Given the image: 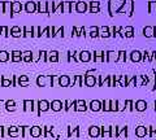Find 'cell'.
Segmentation results:
<instances>
[{"label": "cell", "mask_w": 156, "mask_h": 140, "mask_svg": "<svg viewBox=\"0 0 156 140\" xmlns=\"http://www.w3.org/2000/svg\"><path fill=\"white\" fill-rule=\"evenodd\" d=\"M128 0H109L108 3V12H109V16L112 17L115 13H117L121 8L125 5V3Z\"/></svg>", "instance_id": "6da1fadb"}, {"label": "cell", "mask_w": 156, "mask_h": 140, "mask_svg": "<svg viewBox=\"0 0 156 140\" xmlns=\"http://www.w3.org/2000/svg\"><path fill=\"white\" fill-rule=\"evenodd\" d=\"M146 109H147V101L136 100L134 103V110H136V112H144Z\"/></svg>", "instance_id": "7a4b0ae2"}, {"label": "cell", "mask_w": 156, "mask_h": 140, "mask_svg": "<svg viewBox=\"0 0 156 140\" xmlns=\"http://www.w3.org/2000/svg\"><path fill=\"white\" fill-rule=\"evenodd\" d=\"M117 57H119V52H115V51L105 52V61L107 62H117Z\"/></svg>", "instance_id": "3957f363"}, {"label": "cell", "mask_w": 156, "mask_h": 140, "mask_svg": "<svg viewBox=\"0 0 156 140\" xmlns=\"http://www.w3.org/2000/svg\"><path fill=\"white\" fill-rule=\"evenodd\" d=\"M135 136L136 138H144V136H147V127L146 126H138V127H135Z\"/></svg>", "instance_id": "277c9868"}, {"label": "cell", "mask_w": 156, "mask_h": 140, "mask_svg": "<svg viewBox=\"0 0 156 140\" xmlns=\"http://www.w3.org/2000/svg\"><path fill=\"white\" fill-rule=\"evenodd\" d=\"M128 126L125 127H117V138L119 139H126L129 136V132H128Z\"/></svg>", "instance_id": "5b68a950"}, {"label": "cell", "mask_w": 156, "mask_h": 140, "mask_svg": "<svg viewBox=\"0 0 156 140\" xmlns=\"http://www.w3.org/2000/svg\"><path fill=\"white\" fill-rule=\"evenodd\" d=\"M130 60L133 61V62H140V60H142V52L134 50L130 53Z\"/></svg>", "instance_id": "8992f818"}, {"label": "cell", "mask_w": 156, "mask_h": 140, "mask_svg": "<svg viewBox=\"0 0 156 140\" xmlns=\"http://www.w3.org/2000/svg\"><path fill=\"white\" fill-rule=\"evenodd\" d=\"M104 60H105V52H103V51L94 52V61L95 62H103Z\"/></svg>", "instance_id": "52a82bcc"}, {"label": "cell", "mask_w": 156, "mask_h": 140, "mask_svg": "<svg viewBox=\"0 0 156 140\" xmlns=\"http://www.w3.org/2000/svg\"><path fill=\"white\" fill-rule=\"evenodd\" d=\"M90 109L92 110V112H99V110H101V103L99 100H94L91 101L90 104Z\"/></svg>", "instance_id": "ba28073f"}, {"label": "cell", "mask_w": 156, "mask_h": 140, "mask_svg": "<svg viewBox=\"0 0 156 140\" xmlns=\"http://www.w3.org/2000/svg\"><path fill=\"white\" fill-rule=\"evenodd\" d=\"M143 35L146 38H154V26H144L143 29Z\"/></svg>", "instance_id": "9c48e42d"}, {"label": "cell", "mask_w": 156, "mask_h": 140, "mask_svg": "<svg viewBox=\"0 0 156 140\" xmlns=\"http://www.w3.org/2000/svg\"><path fill=\"white\" fill-rule=\"evenodd\" d=\"M89 134H90L91 138H98V136L100 135V128L98 127V126H92V127H90V130H89Z\"/></svg>", "instance_id": "30bf717a"}, {"label": "cell", "mask_w": 156, "mask_h": 140, "mask_svg": "<svg viewBox=\"0 0 156 140\" xmlns=\"http://www.w3.org/2000/svg\"><path fill=\"white\" fill-rule=\"evenodd\" d=\"M100 135L103 138H111V126H103L101 127Z\"/></svg>", "instance_id": "8fae6325"}, {"label": "cell", "mask_w": 156, "mask_h": 140, "mask_svg": "<svg viewBox=\"0 0 156 140\" xmlns=\"http://www.w3.org/2000/svg\"><path fill=\"white\" fill-rule=\"evenodd\" d=\"M80 57H81V61L89 62L91 60V53H90V52H87V51H83V52H81V53H80Z\"/></svg>", "instance_id": "7c38bea8"}, {"label": "cell", "mask_w": 156, "mask_h": 140, "mask_svg": "<svg viewBox=\"0 0 156 140\" xmlns=\"http://www.w3.org/2000/svg\"><path fill=\"white\" fill-rule=\"evenodd\" d=\"M148 13L150 14L156 13V2L155 0H150L148 2Z\"/></svg>", "instance_id": "4fadbf2b"}, {"label": "cell", "mask_w": 156, "mask_h": 140, "mask_svg": "<svg viewBox=\"0 0 156 140\" xmlns=\"http://www.w3.org/2000/svg\"><path fill=\"white\" fill-rule=\"evenodd\" d=\"M95 83H96V79H95L94 75H87L86 77V84L89 86V87L95 86Z\"/></svg>", "instance_id": "5bb4252c"}, {"label": "cell", "mask_w": 156, "mask_h": 140, "mask_svg": "<svg viewBox=\"0 0 156 140\" xmlns=\"http://www.w3.org/2000/svg\"><path fill=\"white\" fill-rule=\"evenodd\" d=\"M125 110L133 112V110H134V101H131V100H125Z\"/></svg>", "instance_id": "9a60e30c"}, {"label": "cell", "mask_w": 156, "mask_h": 140, "mask_svg": "<svg viewBox=\"0 0 156 140\" xmlns=\"http://www.w3.org/2000/svg\"><path fill=\"white\" fill-rule=\"evenodd\" d=\"M101 109L104 112H111V100H104L101 103Z\"/></svg>", "instance_id": "2e32d148"}, {"label": "cell", "mask_w": 156, "mask_h": 140, "mask_svg": "<svg viewBox=\"0 0 156 140\" xmlns=\"http://www.w3.org/2000/svg\"><path fill=\"white\" fill-rule=\"evenodd\" d=\"M77 12H80V13H83L86 9H87V5H86V3H83V2H80L77 4Z\"/></svg>", "instance_id": "e0dca14e"}, {"label": "cell", "mask_w": 156, "mask_h": 140, "mask_svg": "<svg viewBox=\"0 0 156 140\" xmlns=\"http://www.w3.org/2000/svg\"><path fill=\"white\" fill-rule=\"evenodd\" d=\"M111 112H119V100H111Z\"/></svg>", "instance_id": "ac0fdd59"}, {"label": "cell", "mask_w": 156, "mask_h": 140, "mask_svg": "<svg viewBox=\"0 0 156 140\" xmlns=\"http://www.w3.org/2000/svg\"><path fill=\"white\" fill-rule=\"evenodd\" d=\"M128 80H129V77L128 75H122L121 74V78H120V86L121 87H128Z\"/></svg>", "instance_id": "d6986e66"}, {"label": "cell", "mask_w": 156, "mask_h": 140, "mask_svg": "<svg viewBox=\"0 0 156 140\" xmlns=\"http://www.w3.org/2000/svg\"><path fill=\"white\" fill-rule=\"evenodd\" d=\"M125 61H126V51H119L117 62H125Z\"/></svg>", "instance_id": "ffe728a7"}, {"label": "cell", "mask_w": 156, "mask_h": 140, "mask_svg": "<svg viewBox=\"0 0 156 140\" xmlns=\"http://www.w3.org/2000/svg\"><path fill=\"white\" fill-rule=\"evenodd\" d=\"M77 104V110H80V112H82V110H86V103L85 101H78V103H76Z\"/></svg>", "instance_id": "44dd1931"}, {"label": "cell", "mask_w": 156, "mask_h": 140, "mask_svg": "<svg viewBox=\"0 0 156 140\" xmlns=\"http://www.w3.org/2000/svg\"><path fill=\"white\" fill-rule=\"evenodd\" d=\"M51 108H52L53 110H56V112H57V110H60V109H61V103H60V101H58V100L53 101L52 105H51Z\"/></svg>", "instance_id": "7402d4cb"}, {"label": "cell", "mask_w": 156, "mask_h": 140, "mask_svg": "<svg viewBox=\"0 0 156 140\" xmlns=\"http://www.w3.org/2000/svg\"><path fill=\"white\" fill-rule=\"evenodd\" d=\"M69 84V78H68L66 75H62L61 78H60V86H68Z\"/></svg>", "instance_id": "603a6c76"}, {"label": "cell", "mask_w": 156, "mask_h": 140, "mask_svg": "<svg viewBox=\"0 0 156 140\" xmlns=\"http://www.w3.org/2000/svg\"><path fill=\"white\" fill-rule=\"evenodd\" d=\"M26 11L29 13H33L34 11H35V4L34 3H27V5H26Z\"/></svg>", "instance_id": "cb8c5ba5"}, {"label": "cell", "mask_w": 156, "mask_h": 140, "mask_svg": "<svg viewBox=\"0 0 156 140\" xmlns=\"http://www.w3.org/2000/svg\"><path fill=\"white\" fill-rule=\"evenodd\" d=\"M148 60H150V52H148V51L142 52V60H140V61L146 62V61H148Z\"/></svg>", "instance_id": "d4e9b609"}, {"label": "cell", "mask_w": 156, "mask_h": 140, "mask_svg": "<svg viewBox=\"0 0 156 140\" xmlns=\"http://www.w3.org/2000/svg\"><path fill=\"white\" fill-rule=\"evenodd\" d=\"M135 86V75L133 77H129V80H128V87H134Z\"/></svg>", "instance_id": "484cf974"}, {"label": "cell", "mask_w": 156, "mask_h": 140, "mask_svg": "<svg viewBox=\"0 0 156 140\" xmlns=\"http://www.w3.org/2000/svg\"><path fill=\"white\" fill-rule=\"evenodd\" d=\"M39 108H41V110H47L48 109V103L47 101H41V103H39Z\"/></svg>", "instance_id": "4316f807"}, {"label": "cell", "mask_w": 156, "mask_h": 140, "mask_svg": "<svg viewBox=\"0 0 156 140\" xmlns=\"http://www.w3.org/2000/svg\"><path fill=\"white\" fill-rule=\"evenodd\" d=\"M111 138H117V126H111Z\"/></svg>", "instance_id": "83f0119b"}, {"label": "cell", "mask_w": 156, "mask_h": 140, "mask_svg": "<svg viewBox=\"0 0 156 140\" xmlns=\"http://www.w3.org/2000/svg\"><path fill=\"white\" fill-rule=\"evenodd\" d=\"M99 36H101V38H109V36H112V34H111V31H103V32H99Z\"/></svg>", "instance_id": "f1b7e54d"}, {"label": "cell", "mask_w": 156, "mask_h": 140, "mask_svg": "<svg viewBox=\"0 0 156 140\" xmlns=\"http://www.w3.org/2000/svg\"><path fill=\"white\" fill-rule=\"evenodd\" d=\"M50 60L51 61H57V52H52V53H50Z\"/></svg>", "instance_id": "f546056e"}, {"label": "cell", "mask_w": 156, "mask_h": 140, "mask_svg": "<svg viewBox=\"0 0 156 140\" xmlns=\"http://www.w3.org/2000/svg\"><path fill=\"white\" fill-rule=\"evenodd\" d=\"M31 134L34 135V136H38V135L41 134V130H39V127H34V128L31 130Z\"/></svg>", "instance_id": "4dcf8cb0"}, {"label": "cell", "mask_w": 156, "mask_h": 140, "mask_svg": "<svg viewBox=\"0 0 156 140\" xmlns=\"http://www.w3.org/2000/svg\"><path fill=\"white\" fill-rule=\"evenodd\" d=\"M23 59H25V61H30V59H31L30 52H25V53H23Z\"/></svg>", "instance_id": "1f68e13d"}, {"label": "cell", "mask_w": 156, "mask_h": 140, "mask_svg": "<svg viewBox=\"0 0 156 140\" xmlns=\"http://www.w3.org/2000/svg\"><path fill=\"white\" fill-rule=\"evenodd\" d=\"M0 60H2V61H5V60H8V56H7L5 52H2V53H0Z\"/></svg>", "instance_id": "d6a6232c"}, {"label": "cell", "mask_w": 156, "mask_h": 140, "mask_svg": "<svg viewBox=\"0 0 156 140\" xmlns=\"http://www.w3.org/2000/svg\"><path fill=\"white\" fill-rule=\"evenodd\" d=\"M125 38H134V31H128V32H125Z\"/></svg>", "instance_id": "836d02e7"}, {"label": "cell", "mask_w": 156, "mask_h": 140, "mask_svg": "<svg viewBox=\"0 0 156 140\" xmlns=\"http://www.w3.org/2000/svg\"><path fill=\"white\" fill-rule=\"evenodd\" d=\"M90 32H99V27L98 26H91L90 27Z\"/></svg>", "instance_id": "e575fe53"}, {"label": "cell", "mask_w": 156, "mask_h": 140, "mask_svg": "<svg viewBox=\"0 0 156 140\" xmlns=\"http://www.w3.org/2000/svg\"><path fill=\"white\" fill-rule=\"evenodd\" d=\"M128 31H134V27L133 26H126V27H124V32H128Z\"/></svg>", "instance_id": "d590c367"}, {"label": "cell", "mask_w": 156, "mask_h": 140, "mask_svg": "<svg viewBox=\"0 0 156 140\" xmlns=\"http://www.w3.org/2000/svg\"><path fill=\"white\" fill-rule=\"evenodd\" d=\"M125 110V104H121L119 101V112H124Z\"/></svg>", "instance_id": "8d00e7d4"}, {"label": "cell", "mask_w": 156, "mask_h": 140, "mask_svg": "<svg viewBox=\"0 0 156 140\" xmlns=\"http://www.w3.org/2000/svg\"><path fill=\"white\" fill-rule=\"evenodd\" d=\"M91 13H99V7H91Z\"/></svg>", "instance_id": "74e56055"}, {"label": "cell", "mask_w": 156, "mask_h": 140, "mask_svg": "<svg viewBox=\"0 0 156 140\" xmlns=\"http://www.w3.org/2000/svg\"><path fill=\"white\" fill-rule=\"evenodd\" d=\"M39 11H41V12H44L46 11V3H42L41 5H39Z\"/></svg>", "instance_id": "f35d334b"}, {"label": "cell", "mask_w": 156, "mask_h": 140, "mask_svg": "<svg viewBox=\"0 0 156 140\" xmlns=\"http://www.w3.org/2000/svg\"><path fill=\"white\" fill-rule=\"evenodd\" d=\"M99 30H100V32H103V31H109V27H108V26H101Z\"/></svg>", "instance_id": "ab89813d"}, {"label": "cell", "mask_w": 156, "mask_h": 140, "mask_svg": "<svg viewBox=\"0 0 156 140\" xmlns=\"http://www.w3.org/2000/svg\"><path fill=\"white\" fill-rule=\"evenodd\" d=\"M99 5H100L99 2H91L90 3V7H99Z\"/></svg>", "instance_id": "60d3db41"}, {"label": "cell", "mask_w": 156, "mask_h": 140, "mask_svg": "<svg viewBox=\"0 0 156 140\" xmlns=\"http://www.w3.org/2000/svg\"><path fill=\"white\" fill-rule=\"evenodd\" d=\"M13 9H14V11H16V12H18L20 11V9H21V5H20V4H14V5H13Z\"/></svg>", "instance_id": "b9f144b4"}, {"label": "cell", "mask_w": 156, "mask_h": 140, "mask_svg": "<svg viewBox=\"0 0 156 140\" xmlns=\"http://www.w3.org/2000/svg\"><path fill=\"white\" fill-rule=\"evenodd\" d=\"M90 35L92 38H96V36H99V32H90Z\"/></svg>", "instance_id": "7bdbcfd3"}, {"label": "cell", "mask_w": 156, "mask_h": 140, "mask_svg": "<svg viewBox=\"0 0 156 140\" xmlns=\"http://www.w3.org/2000/svg\"><path fill=\"white\" fill-rule=\"evenodd\" d=\"M86 75H95V70H90V71H87V74Z\"/></svg>", "instance_id": "ee69618b"}, {"label": "cell", "mask_w": 156, "mask_h": 140, "mask_svg": "<svg viewBox=\"0 0 156 140\" xmlns=\"http://www.w3.org/2000/svg\"><path fill=\"white\" fill-rule=\"evenodd\" d=\"M61 9H62V5H60V7H57V9H56V12H57V13H60V12H61Z\"/></svg>", "instance_id": "f6af8a7d"}, {"label": "cell", "mask_w": 156, "mask_h": 140, "mask_svg": "<svg viewBox=\"0 0 156 140\" xmlns=\"http://www.w3.org/2000/svg\"><path fill=\"white\" fill-rule=\"evenodd\" d=\"M154 38H156V27H154Z\"/></svg>", "instance_id": "bcb514c9"}, {"label": "cell", "mask_w": 156, "mask_h": 140, "mask_svg": "<svg viewBox=\"0 0 156 140\" xmlns=\"http://www.w3.org/2000/svg\"><path fill=\"white\" fill-rule=\"evenodd\" d=\"M155 112H156V101H155Z\"/></svg>", "instance_id": "7dc6e473"}, {"label": "cell", "mask_w": 156, "mask_h": 140, "mask_svg": "<svg viewBox=\"0 0 156 140\" xmlns=\"http://www.w3.org/2000/svg\"><path fill=\"white\" fill-rule=\"evenodd\" d=\"M155 134H156V128H155Z\"/></svg>", "instance_id": "c3c4849f"}]
</instances>
